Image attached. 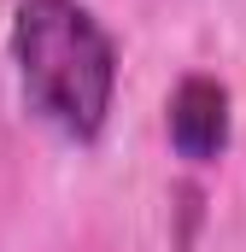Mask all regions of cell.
Listing matches in <instances>:
<instances>
[{
  "instance_id": "cell-1",
  "label": "cell",
  "mask_w": 246,
  "mask_h": 252,
  "mask_svg": "<svg viewBox=\"0 0 246 252\" xmlns=\"http://www.w3.org/2000/svg\"><path fill=\"white\" fill-rule=\"evenodd\" d=\"M12 59L30 106L70 141H94L118 94V47L82 0H24Z\"/></svg>"
},
{
  "instance_id": "cell-2",
  "label": "cell",
  "mask_w": 246,
  "mask_h": 252,
  "mask_svg": "<svg viewBox=\"0 0 246 252\" xmlns=\"http://www.w3.org/2000/svg\"><path fill=\"white\" fill-rule=\"evenodd\" d=\"M164 129H170L176 158H187V164L223 158V147H229V88L217 76H182L176 94H170Z\"/></svg>"
}]
</instances>
